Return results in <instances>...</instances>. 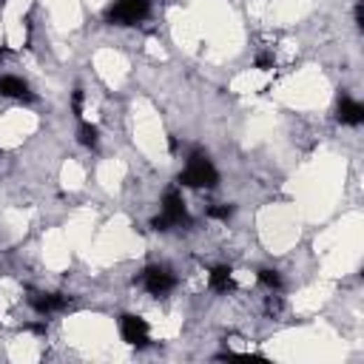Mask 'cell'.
Wrapping results in <instances>:
<instances>
[{"label": "cell", "instance_id": "cell-1", "mask_svg": "<svg viewBox=\"0 0 364 364\" xmlns=\"http://www.w3.org/2000/svg\"><path fill=\"white\" fill-rule=\"evenodd\" d=\"M179 182H182V186H188V188H214L219 182V174H216L214 162L208 160V154L194 151L188 157L186 171L179 174Z\"/></svg>", "mask_w": 364, "mask_h": 364}, {"label": "cell", "instance_id": "cell-2", "mask_svg": "<svg viewBox=\"0 0 364 364\" xmlns=\"http://www.w3.org/2000/svg\"><path fill=\"white\" fill-rule=\"evenodd\" d=\"M182 222H191L188 219V208H186L182 194L176 188H171V191H165V197H162V214L151 219V227H154V231H168V227L182 225Z\"/></svg>", "mask_w": 364, "mask_h": 364}, {"label": "cell", "instance_id": "cell-3", "mask_svg": "<svg viewBox=\"0 0 364 364\" xmlns=\"http://www.w3.org/2000/svg\"><path fill=\"white\" fill-rule=\"evenodd\" d=\"M151 15V0H117L108 9L106 20L111 26H136Z\"/></svg>", "mask_w": 364, "mask_h": 364}, {"label": "cell", "instance_id": "cell-4", "mask_svg": "<svg viewBox=\"0 0 364 364\" xmlns=\"http://www.w3.org/2000/svg\"><path fill=\"white\" fill-rule=\"evenodd\" d=\"M120 333H122V342L131 344V347H146L151 342V330H148V322L140 316H122L120 318Z\"/></svg>", "mask_w": 364, "mask_h": 364}, {"label": "cell", "instance_id": "cell-5", "mask_svg": "<svg viewBox=\"0 0 364 364\" xmlns=\"http://www.w3.org/2000/svg\"><path fill=\"white\" fill-rule=\"evenodd\" d=\"M140 282H143L146 290L154 293V296H165V293L176 285L174 273H171L168 267H162V265H151V267H146V270H143V276H140Z\"/></svg>", "mask_w": 364, "mask_h": 364}, {"label": "cell", "instance_id": "cell-6", "mask_svg": "<svg viewBox=\"0 0 364 364\" xmlns=\"http://www.w3.org/2000/svg\"><path fill=\"white\" fill-rule=\"evenodd\" d=\"M29 304H31L37 313L49 316V313L63 310V307L69 304V299H66L63 293H43V290H37V293H31V296H29Z\"/></svg>", "mask_w": 364, "mask_h": 364}, {"label": "cell", "instance_id": "cell-7", "mask_svg": "<svg viewBox=\"0 0 364 364\" xmlns=\"http://www.w3.org/2000/svg\"><path fill=\"white\" fill-rule=\"evenodd\" d=\"M336 117H339L342 125H353L356 128V125L364 122V106L356 103V100H350V97H342L339 108H336Z\"/></svg>", "mask_w": 364, "mask_h": 364}, {"label": "cell", "instance_id": "cell-8", "mask_svg": "<svg viewBox=\"0 0 364 364\" xmlns=\"http://www.w3.org/2000/svg\"><path fill=\"white\" fill-rule=\"evenodd\" d=\"M0 94L12 97V100H29V97H31V94H29V85H26L20 77H12V74L0 77Z\"/></svg>", "mask_w": 364, "mask_h": 364}, {"label": "cell", "instance_id": "cell-9", "mask_svg": "<svg viewBox=\"0 0 364 364\" xmlns=\"http://www.w3.org/2000/svg\"><path fill=\"white\" fill-rule=\"evenodd\" d=\"M208 282H211V288H214L216 293H227V290H234V270L227 267V265H219V267H214V270H211Z\"/></svg>", "mask_w": 364, "mask_h": 364}, {"label": "cell", "instance_id": "cell-10", "mask_svg": "<svg viewBox=\"0 0 364 364\" xmlns=\"http://www.w3.org/2000/svg\"><path fill=\"white\" fill-rule=\"evenodd\" d=\"M77 140H80V146H85V148H97V143H100V131H97V125L83 122L80 131H77Z\"/></svg>", "mask_w": 364, "mask_h": 364}, {"label": "cell", "instance_id": "cell-11", "mask_svg": "<svg viewBox=\"0 0 364 364\" xmlns=\"http://www.w3.org/2000/svg\"><path fill=\"white\" fill-rule=\"evenodd\" d=\"M259 282L270 290H279L282 288V276H279V270H270V267H262L259 270Z\"/></svg>", "mask_w": 364, "mask_h": 364}, {"label": "cell", "instance_id": "cell-12", "mask_svg": "<svg viewBox=\"0 0 364 364\" xmlns=\"http://www.w3.org/2000/svg\"><path fill=\"white\" fill-rule=\"evenodd\" d=\"M231 214H234V205H216L208 211L211 219H231Z\"/></svg>", "mask_w": 364, "mask_h": 364}, {"label": "cell", "instance_id": "cell-13", "mask_svg": "<svg viewBox=\"0 0 364 364\" xmlns=\"http://www.w3.org/2000/svg\"><path fill=\"white\" fill-rule=\"evenodd\" d=\"M71 108H74L77 117H83V91L80 88L74 91V97H71Z\"/></svg>", "mask_w": 364, "mask_h": 364}, {"label": "cell", "instance_id": "cell-14", "mask_svg": "<svg viewBox=\"0 0 364 364\" xmlns=\"http://www.w3.org/2000/svg\"><path fill=\"white\" fill-rule=\"evenodd\" d=\"M256 69L270 71V69H273V57H270V55H259V57H256Z\"/></svg>", "mask_w": 364, "mask_h": 364}, {"label": "cell", "instance_id": "cell-15", "mask_svg": "<svg viewBox=\"0 0 364 364\" xmlns=\"http://www.w3.org/2000/svg\"><path fill=\"white\" fill-rule=\"evenodd\" d=\"M282 310V302H279V296H270L267 299V313H273V316H276Z\"/></svg>", "mask_w": 364, "mask_h": 364}]
</instances>
